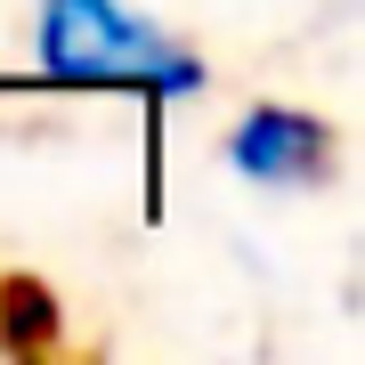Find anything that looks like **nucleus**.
I'll return each mask as SVG.
<instances>
[{"mask_svg": "<svg viewBox=\"0 0 365 365\" xmlns=\"http://www.w3.org/2000/svg\"><path fill=\"white\" fill-rule=\"evenodd\" d=\"M33 66L49 81H90V90H211V66L130 0H33Z\"/></svg>", "mask_w": 365, "mask_h": 365, "instance_id": "obj_1", "label": "nucleus"}, {"mask_svg": "<svg viewBox=\"0 0 365 365\" xmlns=\"http://www.w3.org/2000/svg\"><path fill=\"white\" fill-rule=\"evenodd\" d=\"M227 170L244 187H260V195H309V187H325L333 179V163H341V138H333V122L325 114H309V106H244L235 114V130H227Z\"/></svg>", "mask_w": 365, "mask_h": 365, "instance_id": "obj_2", "label": "nucleus"}]
</instances>
